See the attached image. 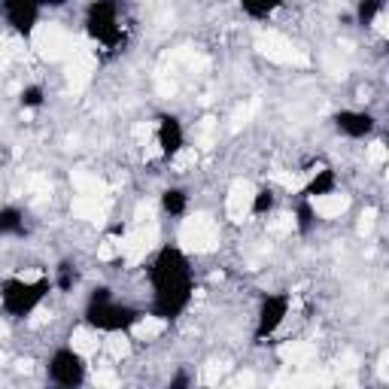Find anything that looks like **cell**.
<instances>
[{
	"label": "cell",
	"mask_w": 389,
	"mask_h": 389,
	"mask_svg": "<svg viewBox=\"0 0 389 389\" xmlns=\"http://www.w3.org/2000/svg\"><path fill=\"white\" fill-rule=\"evenodd\" d=\"M234 383H238V386H253V383H256V377L247 371V374H238V377H234Z\"/></svg>",
	"instance_id": "cell-41"
},
{
	"label": "cell",
	"mask_w": 389,
	"mask_h": 389,
	"mask_svg": "<svg viewBox=\"0 0 389 389\" xmlns=\"http://www.w3.org/2000/svg\"><path fill=\"white\" fill-rule=\"evenodd\" d=\"M21 101H25L28 106H37L40 104V88H28L25 95H21Z\"/></svg>",
	"instance_id": "cell-40"
},
{
	"label": "cell",
	"mask_w": 389,
	"mask_h": 389,
	"mask_svg": "<svg viewBox=\"0 0 389 389\" xmlns=\"http://www.w3.org/2000/svg\"><path fill=\"white\" fill-rule=\"evenodd\" d=\"M28 195L34 198V204H46L52 198V186L43 173H28Z\"/></svg>",
	"instance_id": "cell-19"
},
{
	"label": "cell",
	"mask_w": 389,
	"mask_h": 389,
	"mask_svg": "<svg viewBox=\"0 0 389 389\" xmlns=\"http://www.w3.org/2000/svg\"><path fill=\"white\" fill-rule=\"evenodd\" d=\"M198 162V149L195 146H186V149H180V152H173L171 155V164H173V171L177 173H186L189 167H195Z\"/></svg>",
	"instance_id": "cell-20"
},
{
	"label": "cell",
	"mask_w": 389,
	"mask_h": 389,
	"mask_svg": "<svg viewBox=\"0 0 389 389\" xmlns=\"http://www.w3.org/2000/svg\"><path fill=\"white\" fill-rule=\"evenodd\" d=\"M158 140H162V155L171 158L173 152H180V125L177 119H162V131H158Z\"/></svg>",
	"instance_id": "cell-17"
},
{
	"label": "cell",
	"mask_w": 389,
	"mask_h": 389,
	"mask_svg": "<svg viewBox=\"0 0 389 389\" xmlns=\"http://www.w3.org/2000/svg\"><path fill=\"white\" fill-rule=\"evenodd\" d=\"M286 310H289V301H286V298H268V301H265V310H262V325H258V334H271L280 323H283Z\"/></svg>",
	"instance_id": "cell-15"
},
{
	"label": "cell",
	"mask_w": 389,
	"mask_h": 389,
	"mask_svg": "<svg viewBox=\"0 0 389 389\" xmlns=\"http://www.w3.org/2000/svg\"><path fill=\"white\" fill-rule=\"evenodd\" d=\"M374 222H377V210L368 207L359 216V234H371V231H374Z\"/></svg>",
	"instance_id": "cell-30"
},
{
	"label": "cell",
	"mask_w": 389,
	"mask_h": 389,
	"mask_svg": "<svg viewBox=\"0 0 389 389\" xmlns=\"http://www.w3.org/2000/svg\"><path fill=\"white\" fill-rule=\"evenodd\" d=\"M134 332H137V338H155V334H162L164 332V319H158V316H146V319H140V323L134 325Z\"/></svg>",
	"instance_id": "cell-21"
},
{
	"label": "cell",
	"mask_w": 389,
	"mask_h": 389,
	"mask_svg": "<svg viewBox=\"0 0 389 389\" xmlns=\"http://www.w3.org/2000/svg\"><path fill=\"white\" fill-rule=\"evenodd\" d=\"M15 368H19V371H25V374H28V371H30V368H34V362H28V359H21L19 365H15Z\"/></svg>",
	"instance_id": "cell-43"
},
{
	"label": "cell",
	"mask_w": 389,
	"mask_h": 389,
	"mask_svg": "<svg viewBox=\"0 0 389 389\" xmlns=\"http://www.w3.org/2000/svg\"><path fill=\"white\" fill-rule=\"evenodd\" d=\"M6 334H10V329H6V325H3V323H0V341H3V338H6Z\"/></svg>",
	"instance_id": "cell-44"
},
{
	"label": "cell",
	"mask_w": 389,
	"mask_h": 389,
	"mask_svg": "<svg viewBox=\"0 0 389 389\" xmlns=\"http://www.w3.org/2000/svg\"><path fill=\"white\" fill-rule=\"evenodd\" d=\"M213 131H216V119H213V116L201 119V125H198V146L210 149L213 146Z\"/></svg>",
	"instance_id": "cell-22"
},
{
	"label": "cell",
	"mask_w": 389,
	"mask_h": 389,
	"mask_svg": "<svg viewBox=\"0 0 389 389\" xmlns=\"http://www.w3.org/2000/svg\"><path fill=\"white\" fill-rule=\"evenodd\" d=\"M91 325H97V329H122V325H128V323H134V314L131 310H125V307H110V304L104 301V295L95 301V307H91Z\"/></svg>",
	"instance_id": "cell-7"
},
{
	"label": "cell",
	"mask_w": 389,
	"mask_h": 389,
	"mask_svg": "<svg viewBox=\"0 0 389 389\" xmlns=\"http://www.w3.org/2000/svg\"><path fill=\"white\" fill-rule=\"evenodd\" d=\"M158 95H162V97L177 95V82H173V79H167V73H162V76H158Z\"/></svg>",
	"instance_id": "cell-35"
},
{
	"label": "cell",
	"mask_w": 389,
	"mask_h": 389,
	"mask_svg": "<svg viewBox=\"0 0 389 389\" xmlns=\"http://www.w3.org/2000/svg\"><path fill=\"white\" fill-rule=\"evenodd\" d=\"M34 49L46 61H58L67 55V34L58 25H40L34 28Z\"/></svg>",
	"instance_id": "cell-4"
},
{
	"label": "cell",
	"mask_w": 389,
	"mask_h": 389,
	"mask_svg": "<svg viewBox=\"0 0 389 389\" xmlns=\"http://www.w3.org/2000/svg\"><path fill=\"white\" fill-rule=\"evenodd\" d=\"M46 3H61V0H46Z\"/></svg>",
	"instance_id": "cell-45"
},
{
	"label": "cell",
	"mask_w": 389,
	"mask_h": 389,
	"mask_svg": "<svg viewBox=\"0 0 389 389\" xmlns=\"http://www.w3.org/2000/svg\"><path fill=\"white\" fill-rule=\"evenodd\" d=\"M3 10L15 25V30H25V34L34 30V15H37L34 0H3Z\"/></svg>",
	"instance_id": "cell-10"
},
{
	"label": "cell",
	"mask_w": 389,
	"mask_h": 389,
	"mask_svg": "<svg viewBox=\"0 0 389 389\" xmlns=\"http://www.w3.org/2000/svg\"><path fill=\"white\" fill-rule=\"evenodd\" d=\"M323 64H325V70H329L332 76H347V64L338 55H325Z\"/></svg>",
	"instance_id": "cell-31"
},
{
	"label": "cell",
	"mask_w": 389,
	"mask_h": 389,
	"mask_svg": "<svg viewBox=\"0 0 389 389\" xmlns=\"http://www.w3.org/2000/svg\"><path fill=\"white\" fill-rule=\"evenodd\" d=\"M43 295V280L40 283H25V280H15V283L6 289V307L15 310V314H25L37 304V298Z\"/></svg>",
	"instance_id": "cell-8"
},
{
	"label": "cell",
	"mask_w": 389,
	"mask_h": 389,
	"mask_svg": "<svg viewBox=\"0 0 389 389\" xmlns=\"http://www.w3.org/2000/svg\"><path fill=\"white\" fill-rule=\"evenodd\" d=\"M243 3H247V10L253 15H268L271 10H277L280 0H243Z\"/></svg>",
	"instance_id": "cell-27"
},
{
	"label": "cell",
	"mask_w": 389,
	"mask_h": 389,
	"mask_svg": "<svg viewBox=\"0 0 389 389\" xmlns=\"http://www.w3.org/2000/svg\"><path fill=\"white\" fill-rule=\"evenodd\" d=\"M134 222H137V225L152 222V207H149V204H137V210H134Z\"/></svg>",
	"instance_id": "cell-37"
},
{
	"label": "cell",
	"mask_w": 389,
	"mask_h": 389,
	"mask_svg": "<svg viewBox=\"0 0 389 389\" xmlns=\"http://www.w3.org/2000/svg\"><path fill=\"white\" fill-rule=\"evenodd\" d=\"M106 350H110L113 359H128V356H131V344H128L122 334H113V338L106 341Z\"/></svg>",
	"instance_id": "cell-24"
},
{
	"label": "cell",
	"mask_w": 389,
	"mask_h": 389,
	"mask_svg": "<svg viewBox=\"0 0 389 389\" xmlns=\"http://www.w3.org/2000/svg\"><path fill=\"white\" fill-rule=\"evenodd\" d=\"M15 280H25V283H40L43 274L40 271H21V274H15Z\"/></svg>",
	"instance_id": "cell-39"
},
{
	"label": "cell",
	"mask_w": 389,
	"mask_h": 389,
	"mask_svg": "<svg viewBox=\"0 0 389 389\" xmlns=\"http://www.w3.org/2000/svg\"><path fill=\"white\" fill-rule=\"evenodd\" d=\"M70 347H73V353H79V356H91V353H97L101 341H97V334L91 329H76L70 338Z\"/></svg>",
	"instance_id": "cell-18"
},
{
	"label": "cell",
	"mask_w": 389,
	"mask_h": 389,
	"mask_svg": "<svg viewBox=\"0 0 389 389\" xmlns=\"http://www.w3.org/2000/svg\"><path fill=\"white\" fill-rule=\"evenodd\" d=\"M253 110H256V104H247V106H238V110H234V116H231V128H234V131H238L240 125H247L249 116H253Z\"/></svg>",
	"instance_id": "cell-29"
},
{
	"label": "cell",
	"mask_w": 389,
	"mask_h": 389,
	"mask_svg": "<svg viewBox=\"0 0 389 389\" xmlns=\"http://www.w3.org/2000/svg\"><path fill=\"white\" fill-rule=\"evenodd\" d=\"M338 128L344 134H350V137H362V134H368L371 131V125H374V122H371V116H365V113H341L338 119Z\"/></svg>",
	"instance_id": "cell-16"
},
{
	"label": "cell",
	"mask_w": 389,
	"mask_h": 389,
	"mask_svg": "<svg viewBox=\"0 0 389 389\" xmlns=\"http://www.w3.org/2000/svg\"><path fill=\"white\" fill-rule=\"evenodd\" d=\"M292 228H295V219L289 216V213H280V216L268 219V231L271 234H289Z\"/></svg>",
	"instance_id": "cell-26"
},
{
	"label": "cell",
	"mask_w": 389,
	"mask_h": 389,
	"mask_svg": "<svg viewBox=\"0 0 389 389\" xmlns=\"http://www.w3.org/2000/svg\"><path fill=\"white\" fill-rule=\"evenodd\" d=\"M149 134H152L149 125H137V128H134V137H137V140H143V137H149Z\"/></svg>",
	"instance_id": "cell-42"
},
{
	"label": "cell",
	"mask_w": 389,
	"mask_h": 389,
	"mask_svg": "<svg viewBox=\"0 0 389 389\" xmlns=\"http://www.w3.org/2000/svg\"><path fill=\"white\" fill-rule=\"evenodd\" d=\"M73 216H76V219H86V222H104L106 204L97 201V198L79 195V198H73Z\"/></svg>",
	"instance_id": "cell-14"
},
{
	"label": "cell",
	"mask_w": 389,
	"mask_h": 389,
	"mask_svg": "<svg viewBox=\"0 0 389 389\" xmlns=\"http://www.w3.org/2000/svg\"><path fill=\"white\" fill-rule=\"evenodd\" d=\"M377 10H380V0H365V3H362V19L371 21V15H374Z\"/></svg>",
	"instance_id": "cell-38"
},
{
	"label": "cell",
	"mask_w": 389,
	"mask_h": 389,
	"mask_svg": "<svg viewBox=\"0 0 389 389\" xmlns=\"http://www.w3.org/2000/svg\"><path fill=\"white\" fill-rule=\"evenodd\" d=\"M314 356H316V347L310 341H286L280 347V359L286 365H307Z\"/></svg>",
	"instance_id": "cell-13"
},
{
	"label": "cell",
	"mask_w": 389,
	"mask_h": 389,
	"mask_svg": "<svg viewBox=\"0 0 389 389\" xmlns=\"http://www.w3.org/2000/svg\"><path fill=\"white\" fill-rule=\"evenodd\" d=\"M73 189L79 195H88V198H97V201H106V182L101 177H95V173L88 171H73Z\"/></svg>",
	"instance_id": "cell-12"
},
{
	"label": "cell",
	"mask_w": 389,
	"mask_h": 389,
	"mask_svg": "<svg viewBox=\"0 0 389 389\" xmlns=\"http://www.w3.org/2000/svg\"><path fill=\"white\" fill-rule=\"evenodd\" d=\"M182 192H164V210H171V213H180L182 210Z\"/></svg>",
	"instance_id": "cell-33"
},
{
	"label": "cell",
	"mask_w": 389,
	"mask_h": 389,
	"mask_svg": "<svg viewBox=\"0 0 389 389\" xmlns=\"http://www.w3.org/2000/svg\"><path fill=\"white\" fill-rule=\"evenodd\" d=\"M271 180L277 182V186L289 189V192H295V189H301V186H304V180L298 177V173H292V171H274V173H271Z\"/></svg>",
	"instance_id": "cell-23"
},
{
	"label": "cell",
	"mask_w": 389,
	"mask_h": 389,
	"mask_svg": "<svg viewBox=\"0 0 389 389\" xmlns=\"http://www.w3.org/2000/svg\"><path fill=\"white\" fill-rule=\"evenodd\" d=\"M91 73H95V55H91L86 46L70 49V64H67V82H70V88L82 91L91 82Z\"/></svg>",
	"instance_id": "cell-6"
},
{
	"label": "cell",
	"mask_w": 389,
	"mask_h": 389,
	"mask_svg": "<svg viewBox=\"0 0 389 389\" xmlns=\"http://www.w3.org/2000/svg\"><path fill=\"white\" fill-rule=\"evenodd\" d=\"M256 49L268 61H277V64H298V67L307 64V58H304L283 34H277V30H262L256 40Z\"/></svg>",
	"instance_id": "cell-3"
},
{
	"label": "cell",
	"mask_w": 389,
	"mask_h": 389,
	"mask_svg": "<svg viewBox=\"0 0 389 389\" xmlns=\"http://www.w3.org/2000/svg\"><path fill=\"white\" fill-rule=\"evenodd\" d=\"M222 371H225V365H219V362H210L207 368H204V383H216V380L222 377Z\"/></svg>",
	"instance_id": "cell-34"
},
{
	"label": "cell",
	"mask_w": 389,
	"mask_h": 389,
	"mask_svg": "<svg viewBox=\"0 0 389 389\" xmlns=\"http://www.w3.org/2000/svg\"><path fill=\"white\" fill-rule=\"evenodd\" d=\"M122 256V240H116V238H106L101 247H97V258L101 262H113V258H119Z\"/></svg>",
	"instance_id": "cell-25"
},
{
	"label": "cell",
	"mask_w": 389,
	"mask_h": 389,
	"mask_svg": "<svg viewBox=\"0 0 389 389\" xmlns=\"http://www.w3.org/2000/svg\"><path fill=\"white\" fill-rule=\"evenodd\" d=\"M95 383H97V386H119V377L113 374L110 368H97V371H95Z\"/></svg>",
	"instance_id": "cell-32"
},
{
	"label": "cell",
	"mask_w": 389,
	"mask_h": 389,
	"mask_svg": "<svg viewBox=\"0 0 389 389\" xmlns=\"http://www.w3.org/2000/svg\"><path fill=\"white\" fill-rule=\"evenodd\" d=\"M52 377L58 380L61 386H76L82 380V362L79 353H58L55 362H52Z\"/></svg>",
	"instance_id": "cell-9"
},
{
	"label": "cell",
	"mask_w": 389,
	"mask_h": 389,
	"mask_svg": "<svg viewBox=\"0 0 389 389\" xmlns=\"http://www.w3.org/2000/svg\"><path fill=\"white\" fill-rule=\"evenodd\" d=\"M180 243L189 253H213L219 247V228L210 216L198 213L180 225Z\"/></svg>",
	"instance_id": "cell-2"
},
{
	"label": "cell",
	"mask_w": 389,
	"mask_h": 389,
	"mask_svg": "<svg viewBox=\"0 0 389 389\" xmlns=\"http://www.w3.org/2000/svg\"><path fill=\"white\" fill-rule=\"evenodd\" d=\"M155 283H158V301L167 314H177L186 304L189 295V280H186V265H182L180 253H162L155 265Z\"/></svg>",
	"instance_id": "cell-1"
},
{
	"label": "cell",
	"mask_w": 389,
	"mask_h": 389,
	"mask_svg": "<svg viewBox=\"0 0 389 389\" xmlns=\"http://www.w3.org/2000/svg\"><path fill=\"white\" fill-rule=\"evenodd\" d=\"M386 158H389L386 143H371L368 146V162L371 164H386Z\"/></svg>",
	"instance_id": "cell-28"
},
{
	"label": "cell",
	"mask_w": 389,
	"mask_h": 389,
	"mask_svg": "<svg viewBox=\"0 0 389 389\" xmlns=\"http://www.w3.org/2000/svg\"><path fill=\"white\" fill-rule=\"evenodd\" d=\"M253 198H256L253 182L234 180L231 189H228V198H225V213H228V219H231V222H243V219L253 213Z\"/></svg>",
	"instance_id": "cell-5"
},
{
	"label": "cell",
	"mask_w": 389,
	"mask_h": 389,
	"mask_svg": "<svg viewBox=\"0 0 389 389\" xmlns=\"http://www.w3.org/2000/svg\"><path fill=\"white\" fill-rule=\"evenodd\" d=\"M350 207V198L341 195V192H323V195H314V213L323 219H334L341 216Z\"/></svg>",
	"instance_id": "cell-11"
},
{
	"label": "cell",
	"mask_w": 389,
	"mask_h": 389,
	"mask_svg": "<svg viewBox=\"0 0 389 389\" xmlns=\"http://www.w3.org/2000/svg\"><path fill=\"white\" fill-rule=\"evenodd\" d=\"M0 228H3V231H15V228H19V213L6 210L3 216H0Z\"/></svg>",
	"instance_id": "cell-36"
}]
</instances>
